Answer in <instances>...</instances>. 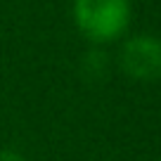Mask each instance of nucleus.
<instances>
[{
  "instance_id": "obj_1",
  "label": "nucleus",
  "mask_w": 161,
  "mask_h": 161,
  "mask_svg": "<svg viewBox=\"0 0 161 161\" xmlns=\"http://www.w3.org/2000/svg\"><path fill=\"white\" fill-rule=\"evenodd\" d=\"M74 17L80 31L95 40L116 38L128 26V0H74Z\"/></svg>"
},
{
  "instance_id": "obj_2",
  "label": "nucleus",
  "mask_w": 161,
  "mask_h": 161,
  "mask_svg": "<svg viewBox=\"0 0 161 161\" xmlns=\"http://www.w3.org/2000/svg\"><path fill=\"white\" fill-rule=\"evenodd\" d=\"M121 64L135 78L161 76V40L156 36H133L121 47Z\"/></svg>"
},
{
  "instance_id": "obj_3",
  "label": "nucleus",
  "mask_w": 161,
  "mask_h": 161,
  "mask_svg": "<svg viewBox=\"0 0 161 161\" xmlns=\"http://www.w3.org/2000/svg\"><path fill=\"white\" fill-rule=\"evenodd\" d=\"M0 161H26L21 154H17V152H0Z\"/></svg>"
}]
</instances>
